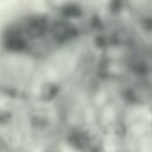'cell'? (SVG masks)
<instances>
[{
	"instance_id": "1",
	"label": "cell",
	"mask_w": 152,
	"mask_h": 152,
	"mask_svg": "<svg viewBox=\"0 0 152 152\" xmlns=\"http://www.w3.org/2000/svg\"><path fill=\"white\" fill-rule=\"evenodd\" d=\"M101 66L100 36L55 17L37 1L0 19V101L49 104Z\"/></svg>"
},
{
	"instance_id": "2",
	"label": "cell",
	"mask_w": 152,
	"mask_h": 152,
	"mask_svg": "<svg viewBox=\"0 0 152 152\" xmlns=\"http://www.w3.org/2000/svg\"><path fill=\"white\" fill-rule=\"evenodd\" d=\"M0 152H75L50 104L0 101Z\"/></svg>"
},
{
	"instance_id": "3",
	"label": "cell",
	"mask_w": 152,
	"mask_h": 152,
	"mask_svg": "<svg viewBox=\"0 0 152 152\" xmlns=\"http://www.w3.org/2000/svg\"><path fill=\"white\" fill-rule=\"evenodd\" d=\"M55 17L77 27L101 33L119 20L122 0H36Z\"/></svg>"
}]
</instances>
